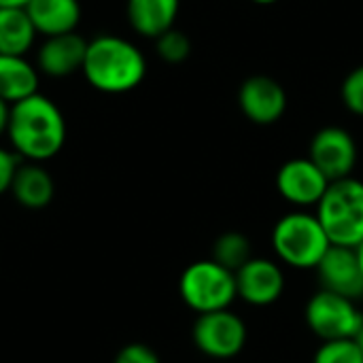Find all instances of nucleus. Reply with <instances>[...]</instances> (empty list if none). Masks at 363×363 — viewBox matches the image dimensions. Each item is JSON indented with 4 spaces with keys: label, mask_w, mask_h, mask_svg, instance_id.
<instances>
[{
    "label": "nucleus",
    "mask_w": 363,
    "mask_h": 363,
    "mask_svg": "<svg viewBox=\"0 0 363 363\" xmlns=\"http://www.w3.org/2000/svg\"><path fill=\"white\" fill-rule=\"evenodd\" d=\"M179 9H181V0H128L125 2V15L130 28L136 34L153 40L160 34L174 28Z\"/></svg>",
    "instance_id": "dca6fc26"
},
{
    "label": "nucleus",
    "mask_w": 363,
    "mask_h": 363,
    "mask_svg": "<svg viewBox=\"0 0 363 363\" xmlns=\"http://www.w3.org/2000/svg\"><path fill=\"white\" fill-rule=\"evenodd\" d=\"M315 270L321 289L334 291L355 302L363 300V270L359 266L357 251L353 247L332 245Z\"/></svg>",
    "instance_id": "9b49d317"
},
{
    "label": "nucleus",
    "mask_w": 363,
    "mask_h": 363,
    "mask_svg": "<svg viewBox=\"0 0 363 363\" xmlns=\"http://www.w3.org/2000/svg\"><path fill=\"white\" fill-rule=\"evenodd\" d=\"M40 72L26 55L0 53V100L15 104L38 91Z\"/></svg>",
    "instance_id": "f3484780"
},
{
    "label": "nucleus",
    "mask_w": 363,
    "mask_h": 363,
    "mask_svg": "<svg viewBox=\"0 0 363 363\" xmlns=\"http://www.w3.org/2000/svg\"><path fill=\"white\" fill-rule=\"evenodd\" d=\"M11 196L19 206L28 211H40L51 204L55 196V183L49 170L38 162H19L11 183Z\"/></svg>",
    "instance_id": "4468645a"
},
{
    "label": "nucleus",
    "mask_w": 363,
    "mask_h": 363,
    "mask_svg": "<svg viewBox=\"0 0 363 363\" xmlns=\"http://www.w3.org/2000/svg\"><path fill=\"white\" fill-rule=\"evenodd\" d=\"M85 81L100 94H128L147 77V60L143 51L128 38L100 34L87 43L83 62Z\"/></svg>",
    "instance_id": "f03ea898"
},
{
    "label": "nucleus",
    "mask_w": 363,
    "mask_h": 363,
    "mask_svg": "<svg viewBox=\"0 0 363 363\" xmlns=\"http://www.w3.org/2000/svg\"><path fill=\"white\" fill-rule=\"evenodd\" d=\"M30 0H0V6H26Z\"/></svg>",
    "instance_id": "a878e982"
},
{
    "label": "nucleus",
    "mask_w": 363,
    "mask_h": 363,
    "mask_svg": "<svg viewBox=\"0 0 363 363\" xmlns=\"http://www.w3.org/2000/svg\"><path fill=\"white\" fill-rule=\"evenodd\" d=\"M9 111L11 104H6L4 100H0V136L6 134V123H9Z\"/></svg>",
    "instance_id": "393cba45"
},
{
    "label": "nucleus",
    "mask_w": 363,
    "mask_h": 363,
    "mask_svg": "<svg viewBox=\"0 0 363 363\" xmlns=\"http://www.w3.org/2000/svg\"><path fill=\"white\" fill-rule=\"evenodd\" d=\"M66 132L64 113L40 91L11 104L6 136L21 162L53 160L66 143Z\"/></svg>",
    "instance_id": "f257e3e1"
},
{
    "label": "nucleus",
    "mask_w": 363,
    "mask_h": 363,
    "mask_svg": "<svg viewBox=\"0 0 363 363\" xmlns=\"http://www.w3.org/2000/svg\"><path fill=\"white\" fill-rule=\"evenodd\" d=\"M38 32L23 6H0V53L28 55Z\"/></svg>",
    "instance_id": "a211bd4d"
},
{
    "label": "nucleus",
    "mask_w": 363,
    "mask_h": 363,
    "mask_svg": "<svg viewBox=\"0 0 363 363\" xmlns=\"http://www.w3.org/2000/svg\"><path fill=\"white\" fill-rule=\"evenodd\" d=\"M308 157L332 183L353 177L357 164V145L349 130L340 125H325L315 132L308 145Z\"/></svg>",
    "instance_id": "6e6552de"
},
{
    "label": "nucleus",
    "mask_w": 363,
    "mask_h": 363,
    "mask_svg": "<svg viewBox=\"0 0 363 363\" xmlns=\"http://www.w3.org/2000/svg\"><path fill=\"white\" fill-rule=\"evenodd\" d=\"M308 330L323 342L353 340L363 325V313L357 302L328 289H319L304 308Z\"/></svg>",
    "instance_id": "423d86ee"
},
{
    "label": "nucleus",
    "mask_w": 363,
    "mask_h": 363,
    "mask_svg": "<svg viewBox=\"0 0 363 363\" xmlns=\"http://www.w3.org/2000/svg\"><path fill=\"white\" fill-rule=\"evenodd\" d=\"M238 106L251 123L272 125L287 111V91L277 79L253 74L238 87Z\"/></svg>",
    "instance_id": "1a4fd4ad"
},
{
    "label": "nucleus",
    "mask_w": 363,
    "mask_h": 363,
    "mask_svg": "<svg viewBox=\"0 0 363 363\" xmlns=\"http://www.w3.org/2000/svg\"><path fill=\"white\" fill-rule=\"evenodd\" d=\"M113 363H162L157 353L143 345V342H132V345H125L123 349H119V353L115 355V362Z\"/></svg>",
    "instance_id": "5701e85b"
},
{
    "label": "nucleus",
    "mask_w": 363,
    "mask_h": 363,
    "mask_svg": "<svg viewBox=\"0 0 363 363\" xmlns=\"http://www.w3.org/2000/svg\"><path fill=\"white\" fill-rule=\"evenodd\" d=\"M253 4H259V6H270V4H277L279 0H251Z\"/></svg>",
    "instance_id": "cd10ccee"
},
{
    "label": "nucleus",
    "mask_w": 363,
    "mask_h": 363,
    "mask_svg": "<svg viewBox=\"0 0 363 363\" xmlns=\"http://www.w3.org/2000/svg\"><path fill=\"white\" fill-rule=\"evenodd\" d=\"M23 9L40 36L77 32L81 21L79 0H30Z\"/></svg>",
    "instance_id": "2eb2a0df"
},
{
    "label": "nucleus",
    "mask_w": 363,
    "mask_h": 363,
    "mask_svg": "<svg viewBox=\"0 0 363 363\" xmlns=\"http://www.w3.org/2000/svg\"><path fill=\"white\" fill-rule=\"evenodd\" d=\"M183 302L198 315L223 311L238 298L236 274L215 259H200L189 264L179 281Z\"/></svg>",
    "instance_id": "39448f33"
},
{
    "label": "nucleus",
    "mask_w": 363,
    "mask_h": 363,
    "mask_svg": "<svg viewBox=\"0 0 363 363\" xmlns=\"http://www.w3.org/2000/svg\"><path fill=\"white\" fill-rule=\"evenodd\" d=\"M191 338L196 349L213 359H232L247 347V323L230 308L198 315Z\"/></svg>",
    "instance_id": "0eeeda50"
},
{
    "label": "nucleus",
    "mask_w": 363,
    "mask_h": 363,
    "mask_svg": "<svg viewBox=\"0 0 363 363\" xmlns=\"http://www.w3.org/2000/svg\"><path fill=\"white\" fill-rule=\"evenodd\" d=\"M155 51L166 64H181L191 53V40L183 30L170 28L155 38Z\"/></svg>",
    "instance_id": "aec40b11"
},
{
    "label": "nucleus",
    "mask_w": 363,
    "mask_h": 363,
    "mask_svg": "<svg viewBox=\"0 0 363 363\" xmlns=\"http://www.w3.org/2000/svg\"><path fill=\"white\" fill-rule=\"evenodd\" d=\"M87 43L89 40L83 38L79 32L45 36L43 45L36 51L38 72L53 79H64L74 72H81L87 53Z\"/></svg>",
    "instance_id": "ddd939ff"
},
{
    "label": "nucleus",
    "mask_w": 363,
    "mask_h": 363,
    "mask_svg": "<svg viewBox=\"0 0 363 363\" xmlns=\"http://www.w3.org/2000/svg\"><path fill=\"white\" fill-rule=\"evenodd\" d=\"M340 98H342V104L353 115L363 117V64L353 68L345 77V81L340 85Z\"/></svg>",
    "instance_id": "4be33fe9"
},
{
    "label": "nucleus",
    "mask_w": 363,
    "mask_h": 363,
    "mask_svg": "<svg viewBox=\"0 0 363 363\" xmlns=\"http://www.w3.org/2000/svg\"><path fill=\"white\" fill-rule=\"evenodd\" d=\"M236 289L238 298H242L251 306H270L281 300L285 291V274L283 268L264 257H251L236 272Z\"/></svg>",
    "instance_id": "f8f14e48"
},
{
    "label": "nucleus",
    "mask_w": 363,
    "mask_h": 363,
    "mask_svg": "<svg viewBox=\"0 0 363 363\" xmlns=\"http://www.w3.org/2000/svg\"><path fill=\"white\" fill-rule=\"evenodd\" d=\"M355 251H357V257H359V266H362V270H363V240L355 247Z\"/></svg>",
    "instance_id": "c85d7f7f"
},
{
    "label": "nucleus",
    "mask_w": 363,
    "mask_h": 363,
    "mask_svg": "<svg viewBox=\"0 0 363 363\" xmlns=\"http://www.w3.org/2000/svg\"><path fill=\"white\" fill-rule=\"evenodd\" d=\"M313 363H363V355L353 340H332L319 347Z\"/></svg>",
    "instance_id": "412c9836"
},
{
    "label": "nucleus",
    "mask_w": 363,
    "mask_h": 363,
    "mask_svg": "<svg viewBox=\"0 0 363 363\" xmlns=\"http://www.w3.org/2000/svg\"><path fill=\"white\" fill-rule=\"evenodd\" d=\"M330 179L306 157H294L285 162L277 172V189L279 194L294 206L306 208L317 206L323 198Z\"/></svg>",
    "instance_id": "9d476101"
},
{
    "label": "nucleus",
    "mask_w": 363,
    "mask_h": 363,
    "mask_svg": "<svg viewBox=\"0 0 363 363\" xmlns=\"http://www.w3.org/2000/svg\"><path fill=\"white\" fill-rule=\"evenodd\" d=\"M315 215L332 245L355 249L363 240V181L355 177L332 181Z\"/></svg>",
    "instance_id": "7ed1b4c3"
},
{
    "label": "nucleus",
    "mask_w": 363,
    "mask_h": 363,
    "mask_svg": "<svg viewBox=\"0 0 363 363\" xmlns=\"http://www.w3.org/2000/svg\"><path fill=\"white\" fill-rule=\"evenodd\" d=\"M251 240L240 232H225L213 245V259L234 274L253 257Z\"/></svg>",
    "instance_id": "6ab92c4d"
},
{
    "label": "nucleus",
    "mask_w": 363,
    "mask_h": 363,
    "mask_svg": "<svg viewBox=\"0 0 363 363\" xmlns=\"http://www.w3.org/2000/svg\"><path fill=\"white\" fill-rule=\"evenodd\" d=\"M19 162L21 160L15 155V151L0 147V196L11 189V183H13V177L17 172Z\"/></svg>",
    "instance_id": "b1692460"
},
{
    "label": "nucleus",
    "mask_w": 363,
    "mask_h": 363,
    "mask_svg": "<svg viewBox=\"0 0 363 363\" xmlns=\"http://www.w3.org/2000/svg\"><path fill=\"white\" fill-rule=\"evenodd\" d=\"M330 247L332 242L313 213H289L281 217L272 230V249L277 257L296 270H315Z\"/></svg>",
    "instance_id": "20e7f679"
},
{
    "label": "nucleus",
    "mask_w": 363,
    "mask_h": 363,
    "mask_svg": "<svg viewBox=\"0 0 363 363\" xmlns=\"http://www.w3.org/2000/svg\"><path fill=\"white\" fill-rule=\"evenodd\" d=\"M353 342L357 345V349L362 351V355H363V325H362V328H359V332H357V336L353 338Z\"/></svg>",
    "instance_id": "bb28decb"
}]
</instances>
